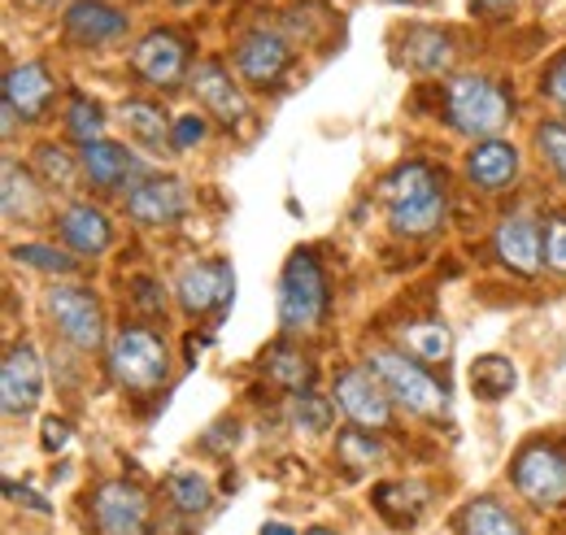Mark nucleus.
Returning a JSON list of instances; mask_svg holds the SVG:
<instances>
[{
  "label": "nucleus",
  "mask_w": 566,
  "mask_h": 535,
  "mask_svg": "<svg viewBox=\"0 0 566 535\" xmlns=\"http://www.w3.org/2000/svg\"><path fill=\"white\" fill-rule=\"evenodd\" d=\"M379 197H384V209L392 218V227L401 235H427L444 222L449 213V201H444V183L440 175L423 166V161H406L397 166L384 183H379Z\"/></svg>",
  "instance_id": "obj_1"
},
{
  "label": "nucleus",
  "mask_w": 566,
  "mask_h": 535,
  "mask_svg": "<svg viewBox=\"0 0 566 535\" xmlns=\"http://www.w3.org/2000/svg\"><path fill=\"white\" fill-rule=\"evenodd\" d=\"M510 109H514L510 92L493 78H484V74H462L444 87V114L462 135L493 139L510 123Z\"/></svg>",
  "instance_id": "obj_2"
},
{
  "label": "nucleus",
  "mask_w": 566,
  "mask_h": 535,
  "mask_svg": "<svg viewBox=\"0 0 566 535\" xmlns=\"http://www.w3.org/2000/svg\"><path fill=\"white\" fill-rule=\"evenodd\" d=\"M109 375L127 388V392H157L170 375V357L166 344L144 327H123L109 344Z\"/></svg>",
  "instance_id": "obj_3"
},
{
  "label": "nucleus",
  "mask_w": 566,
  "mask_h": 535,
  "mask_svg": "<svg viewBox=\"0 0 566 535\" xmlns=\"http://www.w3.org/2000/svg\"><path fill=\"white\" fill-rule=\"evenodd\" d=\"M327 314V279L310 253H292L280 279V318L287 332H314Z\"/></svg>",
  "instance_id": "obj_4"
},
{
  "label": "nucleus",
  "mask_w": 566,
  "mask_h": 535,
  "mask_svg": "<svg viewBox=\"0 0 566 535\" xmlns=\"http://www.w3.org/2000/svg\"><path fill=\"white\" fill-rule=\"evenodd\" d=\"M370 370H375V379L388 388V397L410 405L415 413H440V409H444V388L427 375L415 357L392 353V348H375V353H370Z\"/></svg>",
  "instance_id": "obj_5"
},
{
  "label": "nucleus",
  "mask_w": 566,
  "mask_h": 535,
  "mask_svg": "<svg viewBox=\"0 0 566 535\" xmlns=\"http://www.w3.org/2000/svg\"><path fill=\"white\" fill-rule=\"evenodd\" d=\"M49 314H53L57 332L66 335L74 348H83V353H92V348L105 339L101 305H96V296H92L87 287H78V283H57V287L49 292Z\"/></svg>",
  "instance_id": "obj_6"
},
{
  "label": "nucleus",
  "mask_w": 566,
  "mask_h": 535,
  "mask_svg": "<svg viewBox=\"0 0 566 535\" xmlns=\"http://www.w3.org/2000/svg\"><path fill=\"white\" fill-rule=\"evenodd\" d=\"M514 483L532 505L566 501V453L558 444H527L514 462Z\"/></svg>",
  "instance_id": "obj_7"
},
{
  "label": "nucleus",
  "mask_w": 566,
  "mask_h": 535,
  "mask_svg": "<svg viewBox=\"0 0 566 535\" xmlns=\"http://www.w3.org/2000/svg\"><path fill=\"white\" fill-rule=\"evenodd\" d=\"M179 292V305L188 314H222L231 305V292H235V274H231V262L213 258V262H197L179 274L175 283Z\"/></svg>",
  "instance_id": "obj_8"
},
{
  "label": "nucleus",
  "mask_w": 566,
  "mask_h": 535,
  "mask_svg": "<svg viewBox=\"0 0 566 535\" xmlns=\"http://www.w3.org/2000/svg\"><path fill=\"white\" fill-rule=\"evenodd\" d=\"M336 405L354 418L357 427H370V431H384L392 422V409H388V388L375 379V370H340L336 379Z\"/></svg>",
  "instance_id": "obj_9"
},
{
  "label": "nucleus",
  "mask_w": 566,
  "mask_h": 535,
  "mask_svg": "<svg viewBox=\"0 0 566 535\" xmlns=\"http://www.w3.org/2000/svg\"><path fill=\"white\" fill-rule=\"evenodd\" d=\"M0 397H4V413H13V418H27L40 405V397H44V366H40L31 344L9 348V357L0 366Z\"/></svg>",
  "instance_id": "obj_10"
},
{
  "label": "nucleus",
  "mask_w": 566,
  "mask_h": 535,
  "mask_svg": "<svg viewBox=\"0 0 566 535\" xmlns=\"http://www.w3.org/2000/svg\"><path fill=\"white\" fill-rule=\"evenodd\" d=\"M92 518L101 535H140L148 523V501L136 483H105L96 496H92Z\"/></svg>",
  "instance_id": "obj_11"
},
{
  "label": "nucleus",
  "mask_w": 566,
  "mask_h": 535,
  "mask_svg": "<svg viewBox=\"0 0 566 535\" xmlns=\"http://www.w3.org/2000/svg\"><path fill=\"white\" fill-rule=\"evenodd\" d=\"M132 62L140 70V78H148L153 87H179L184 70H188V44L175 35V31H148Z\"/></svg>",
  "instance_id": "obj_12"
},
{
  "label": "nucleus",
  "mask_w": 566,
  "mask_h": 535,
  "mask_svg": "<svg viewBox=\"0 0 566 535\" xmlns=\"http://www.w3.org/2000/svg\"><path fill=\"white\" fill-rule=\"evenodd\" d=\"M192 87H197L201 105L210 109L218 123L240 127V123L249 118L244 92H240V83L231 78V70H227V66H218V62H201V66L192 70Z\"/></svg>",
  "instance_id": "obj_13"
},
{
  "label": "nucleus",
  "mask_w": 566,
  "mask_h": 535,
  "mask_svg": "<svg viewBox=\"0 0 566 535\" xmlns=\"http://www.w3.org/2000/svg\"><path fill=\"white\" fill-rule=\"evenodd\" d=\"M188 192L179 179H144L127 192V213L140 227H170L175 218H184Z\"/></svg>",
  "instance_id": "obj_14"
},
{
  "label": "nucleus",
  "mask_w": 566,
  "mask_h": 535,
  "mask_svg": "<svg viewBox=\"0 0 566 535\" xmlns=\"http://www.w3.org/2000/svg\"><path fill=\"white\" fill-rule=\"evenodd\" d=\"M541 253H545V235H541V222L536 218L510 213L496 227V258L514 270V274H536L541 270Z\"/></svg>",
  "instance_id": "obj_15"
},
{
  "label": "nucleus",
  "mask_w": 566,
  "mask_h": 535,
  "mask_svg": "<svg viewBox=\"0 0 566 535\" xmlns=\"http://www.w3.org/2000/svg\"><path fill=\"white\" fill-rule=\"evenodd\" d=\"M235 70H240V78H249L258 87L275 83L283 70H287V44H283V35H275V31H249L240 40V49H235Z\"/></svg>",
  "instance_id": "obj_16"
},
{
  "label": "nucleus",
  "mask_w": 566,
  "mask_h": 535,
  "mask_svg": "<svg viewBox=\"0 0 566 535\" xmlns=\"http://www.w3.org/2000/svg\"><path fill=\"white\" fill-rule=\"evenodd\" d=\"M83 175L101 188V192H118V188H132V179L140 175V161L123 148V144H109V139H96L83 148Z\"/></svg>",
  "instance_id": "obj_17"
},
{
  "label": "nucleus",
  "mask_w": 566,
  "mask_h": 535,
  "mask_svg": "<svg viewBox=\"0 0 566 535\" xmlns=\"http://www.w3.org/2000/svg\"><path fill=\"white\" fill-rule=\"evenodd\" d=\"M66 35L78 44H109L118 35H127V13H118L105 0H74L66 9Z\"/></svg>",
  "instance_id": "obj_18"
},
{
  "label": "nucleus",
  "mask_w": 566,
  "mask_h": 535,
  "mask_svg": "<svg viewBox=\"0 0 566 535\" xmlns=\"http://www.w3.org/2000/svg\"><path fill=\"white\" fill-rule=\"evenodd\" d=\"M4 101H9L27 123H35V118L49 109V101H53V74H49V66L27 62V66L9 70V74H4Z\"/></svg>",
  "instance_id": "obj_19"
},
{
  "label": "nucleus",
  "mask_w": 566,
  "mask_h": 535,
  "mask_svg": "<svg viewBox=\"0 0 566 535\" xmlns=\"http://www.w3.org/2000/svg\"><path fill=\"white\" fill-rule=\"evenodd\" d=\"M467 175H471V183L484 188V192L510 188V179L518 175V148L505 144V139H480V144L471 148V157H467Z\"/></svg>",
  "instance_id": "obj_20"
},
{
  "label": "nucleus",
  "mask_w": 566,
  "mask_h": 535,
  "mask_svg": "<svg viewBox=\"0 0 566 535\" xmlns=\"http://www.w3.org/2000/svg\"><path fill=\"white\" fill-rule=\"evenodd\" d=\"M57 222H62L66 244H71L74 253H83V258H96V253H105V249L114 244L109 218H105L101 209H92V204H71Z\"/></svg>",
  "instance_id": "obj_21"
},
{
  "label": "nucleus",
  "mask_w": 566,
  "mask_h": 535,
  "mask_svg": "<svg viewBox=\"0 0 566 535\" xmlns=\"http://www.w3.org/2000/svg\"><path fill=\"white\" fill-rule=\"evenodd\" d=\"M401 348L419 361V366H436V361H444L449 353H453V335L444 323H436V318H427V323H406L401 327Z\"/></svg>",
  "instance_id": "obj_22"
},
{
  "label": "nucleus",
  "mask_w": 566,
  "mask_h": 535,
  "mask_svg": "<svg viewBox=\"0 0 566 535\" xmlns=\"http://www.w3.org/2000/svg\"><path fill=\"white\" fill-rule=\"evenodd\" d=\"M458 535H523L518 518L496 501H471L458 514Z\"/></svg>",
  "instance_id": "obj_23"
},
{
  "label": "nucleus",
  "mask_w": 566,
  "mask_h": 535,
  "mask_svg": "<svg viewBox=\"0 0 566 535\" xmlns=\"http://www.w3.org/2000/svg\"><path fill=\"white\" fill-rule=\"evenodd\" d=\"M453 62V49H449V35L431 31V27H415L406 35V66L423 70V74H440Z\"/></svg>",
  "instance_id": "obj_24"
},
{
  "label": "nucleus",
  "mask_w": 566,
  "mask_h": 535,
  "mask_svg": "<svg viewBox=\"0 0 566 535\" xmlns=\"http://www.w3.org/2000/svg\"><path fill=\"white\" fill-rule=\"evenodd\" d=\"M123 123H127V132L136 135L144 148H166V144H175V132H170L166 114H161L157 105H148V101H127V105H123Z\"/></svg>",
  "instance_id": "obj_25"
},
{
  "label": "nucleus",
  "mask_w": 566,
  "mask_h": 535,
  "mask_svg": "<svg viewBox=\"0 0 566 535\" xmlns=\"http://www.w3.org/2000/svg\"><path fill=\"white\" fill-rule=\"evenodd\" d=\"M40 213V192H35V179L18 166V161H4V218H35Z\"/></svg>",
  "instance_id": "obj_26"
},
{
  "label": "nucleus",
  "mask_w": 566,
  "mask_h": 535,
  "mask_svg": "<svg viewBox=\"0 0 566 535\" xmlns=\"http://www.w3.org/2000/svg\"><path fill=\"white\" fill-rule=\"evenodd\" d=\"M35 166H40V175H44L49 188H57V192H78L83 161H74L66 148H57V144H40V148H35Z\"/></svg>",
  "instance_id": "obj_27"
},
{
  "label": "nucleus",
  "mask_w": 566,
  "mask_h": 535,
  "mask_svg": "<svg viewBox=\"0 0 566 535\" xmlns=\"http://www.w3.org/2000/svg\"><path fill=\"white\" fill-rule=\"evenodd\" d=\"M471 392L484 401H501L514 392V366L505 357H480L471 361Z\"/></svg>",
  "instance_id": "obj_28"
},
{
  "label": "nucleus",
  "mask_w": 566,
  "mask_h": 535,
  "mask_svg": "<svg viewBox=\"0 0 566 535\" xmlns=\"http://www.w3.org/2000/svg\"><path fill=\"white\" fill-rule=\"evenodd\" d=\"M266 370H271V379L287 388V392H310V384H314V366H310V357H301V353H292V348H275L271 357H266Z\"/></svg>",
  "instance_id": "obj_29"
},
{
  "label": "nucleus",
  "mask_w": 566,
  "mask_h": 535,
  "mask_svg": "<svg viewBox=\"0 0 566 535\" xmlns=\"http://www.w3.org/2000/svg\"><path fill=\"white\" fill-rule=\"evenodd\" d=\"M166 492L175 501L179 514H206L210 510V483L197 474V470H179L166 479Z\"/></svg>",
  "instance_id": "obj_30"
},
{
  "label": "nucleus",
  "mask_w": 566,
  "mask_h": 535,
  "mask_svg": "<svg viewBox=\"0 0 566 535\" xmlns=\"http://www.w3.org/2000/svg\"><path fill=\"white\" fill-rule=\"evenodd\" d=\"M336 458H340V466L366 470L384 458V449H379L366 431H340V440H336Z\"/></svg>",
  "instance_id": "obj_31"
},
{
  "label": "nucleus",
  "mask_w": 566,
  "mask_h": 535,
  "mask_svg": "<svg viewBox=\"0 0 566 535\" xmlns=\"http://www.w3.org/2000/svg\"><path fill=\"white\" fill-rule=\"evenodd\" d=\"M287 413H292V427L296 431H310V436L332 427V405L323 401V397H314V392H296Z\"/></svg>",
  "instance_id": "obj_32"
},
{
  "label": "nucleus",
  "mask_w": 566,
  "mask_h": 535,
  "mask_svg": "<svg viewBox=\"0 0 566 535\" xmlns=\"http://www.w3.org/2000/svg\"><path fill=\"white\" fill-rule=\"evenodd\" d=\"M13 258H18L22 266L49 270V274H71L74 270V258L57 253V249H49V244H18V249H13Z\"/></svg>",
  "instance_id": "obj_33"
},
{
  "label": "nucleus",
  "mask_w": 566,
  "mask_h": 535,
  "mask_svg": "<svg viewBox=\"0 0 566 535\" xmlns=\"http://www.w3.org/2000/svg\"><path fill=\"white\" fill-rule=\"evenodd\" d=\"M101 132H105V123H101V105H92V101H74L71 105V135L87 148V144H96L101 139Z\"/></svg>",
  "instance_id": "obj_34"
},
{
  "label": "nucleus",
  "mask_w": 566,
  "mask_h": 535,
  "mask_svg": "<svg viewBox=\"0 0 566 535\" xmlns=\"http://www.w3.org/2000/svg\"><path fill=\"white\" fill-rule=\"evenodd\" d=\"M536 144H541L545 161L554 166V175L566 183V123H545V127L536 132Z\"/></svg>",
  "instance_id": "obj_35"
},
{
  "label": "nucleus",
  "mask_w": 566,
  "mask_h": 535,
  "mask_svg": "<svg viewBox=\"0 0 566 535\" xmlns=\"http://www.w3.org/2000/svg\"><path fill=\"white\" fill-rule=\"evenodd\" d=\"M545 262L558 274H566V218H554L545 231Z\"/></svg>",
  "instance_id": "obj_36"
},
{
  "label": "nucleus",
  "mask_w": 566,
  "mask_h": 535,
  "mask_svg": "<svg viewBox=\"0 0 566 535\" xmlns=\"http://www.w3.org/2000/svg\"><path fill=\"white\" fill-rule=\"evenodd\" d=\"M201 139H206V123H201L197 114L175 118V148H192V144H201Z\"/></svg>",
  "instance_id": "obj_37"
},
{
  "label": "nucleus",
  "mask_w": 566,
  "mask_h": 535,
  "mask_svg": "<svg viewBox=\"0 0 566 535\" xmlns=\"http://www.w3.org/2000/svg\"><path fill=\"white\" fill-rule=\"evenodd\" d=\"M136 305L148 310V314H161L166 310V296H161V287L153 279H136Z\"/></svg>",
  "instance_id": "obj_38"
},
{
  "label": "nucleus",
  "mask_w": 566,
  "mask_h": 535,
  "mask_svg": "<svg viewBox=\"0 0 566 535\" xmlns=\"http://www.w3.org/2000/svg\"><path fill=\"white\" fill-rule=\"evenodd\" d=\"M545 92H549V101H554L558 109H566V57H558V62L549 66V74H545Z\"/></svg>",
  "instance_id": "obj_39"
},
{
  "label": "nucleus",
  "mask_w": 566,
  "mask_h": 535,
  "mask_svg": "<svg viewBox=\"0 0 566 535\" xmlns=\"http://www.w3.org/2000/svg\"><path fill=\"white\" fill-rule=\"evenodd\" d=\"M66 440H71V427H66V422H57V418H53V422H44V449H49V453H53V449H62Z\"/></svg>",
  "instance_id": "obj_40"
},
{
  "label": "nucleus",
  "mask_w": 566,
  "mask_h": 535,
  "mask_svg": "<svg viewBox=\"0 0 566 535\" xmlns=\"http://www.w3.org/2000/svg\"><path fill=\"white\" fill-rule=\"evenodd\" d=\"M9 496H22V505H31V510H40V514H49V501H40L31 487H18V483H9Z\"/></svg>",
  "instance_id": "obj_41"
},
{
  "label": "nucleus",
  "mask_w": 566,
  "mask_h": 535,
  "mask_svg": "<svg viewBox=\"0 0 566 535\" xmlns=\"http://www.w3.org/2000/svg\"><path fill=\"white\" fill-rule=\"evenodd\" d=\"M475 9H484V13H501V9H510L514 0H471Z\"/></svg>",
  "instance_id": "obj_42"
},
{
  "label": "nucleus",
  "mask_w": 566,
  "mask_h": 535,
  "mask_svg": "<svg viewBox=\"0 0 566 535\" xmlns=\"http://www.w3.org/2000/svg\"><path fill=\"white\" fill-rule=\"evenodd\" d=\"M262 535H292V532H287L283 523H271V527H266V532H262Z\"/></svg>",
  "instance_id": "obj_43"
},
{
  "label": "nucleus",
  "mask_w": 566,
  "mask_h": 535,
  "mask_svg": "<svg viewBox=\"0 0 566 535\" xmlns=\"http://www.w3.org/2000/svg\"><path fill=\"white\" fill-rule=\"evenodd\" d=\"M310 535H336V532H327V527H314Z\"/></svg>",
  "instance_id": "obj_44"
},
{
  "label": "nucleus",
  "mask_w": 566,
  "mask_h": 535,
  "mask_svg": "<svg viewBox=\"0 0 566 535\" xmlns=\"http://www.w3.org/2000/svg\"><path fill=\"white\" fill-rule=\"evenodd\" d=\"M40 4H57V0H40Z\"/></svg>",
  "instance_id": "obj_45"
},
{
  "label": "nucleus",
  "mask_w": 566,
  "mask_h": 535,
  "mask_svg": "<svg viewBox=\"0 0 566 535\" xmlns=\"http://www.w3.org/2000/svg\"><path fill=\"white\" fill-rule=\"evenodd\" d=\"M175 4H192V0H175Z\"/></svg>",
  "instance_id": "obj_46"
}]
</instances>
